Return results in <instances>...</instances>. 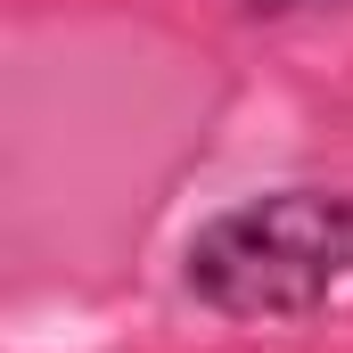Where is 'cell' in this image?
I'll return each instance as SVG.
<instances>
[{
    "mask_svg": "<svg viewBox=\"0 0 353 353\" xmlns=\"http://www.w3.org/2000/svg\"><path fill=\"white\" fill-rule=\"evenodd\" d=\"M181 296L214 321L296 329L353 304V189L288 181L205 214L181 247Z\"/></svg>",
    "mask_w": 353,
    "mask_h": 353,
    "instance_id": "6da1fadb",
    "label": "cell"
},
{
    "mask_svg": "<svg viewBox=\"0 0 353 353\" xmlns=\"http://www.w3.org/2000/svg\"><path fill=\"white\" fill-rule=\"evenodd\" d=\"M239 8H247V17H271V25H279V17H312V8H345V0H239Z\"/></svg>",
    "mask_w": 353,
    "mask_h": 353,
    "instance_id": "7a4b0ae2",
    "label": "cell"
}]
</instances>
